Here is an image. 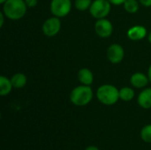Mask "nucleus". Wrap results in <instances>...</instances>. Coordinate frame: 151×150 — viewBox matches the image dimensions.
Listing matches in <instances>:
<instances>
[{"label":"nucleus","instance_id":"obj_1","mask_svg":"<svg viewBox=\"0 0 151 150\" xmlns=\"http://www.w3.org/2000/svg\"><path fill=\"white\" fill-rule=\"evenodd\" d=\"M3 13L6 19L19 20L22 19L28 9L25 0H6L3 4Z\"/></svg>","mask_w":151,"mask_h":150},{"label":"nucleus","instance_id":"obj_2","mask_svg":"<svg viewBox=\"0 0 151 150\" xmlns=\"http://www.w3.org/2000/svg\"><path fill=\"white\" fill-rule=\"evenodd\" d=\"M94 97V92L90 86L80 85L75 87L70 93L71 103L78 107H83L91 103Z\"/></svg>","mask_w":151,"mask_h":150},{"label":"nucleus","instance_id":"obj_3","mask_svg":"<svg viewBox=\"0 0 151 150\" xmlns=\"http://www.w3.org/2000/svg\"><path fill=\"white\" fill-rule=\"evenodd\" d=\"M96 96L102 104L111 106L119 100V89L114 85L104 84L97 88Z\"/></svg>","mask_w":151,"mask_h":150},{"label":"nucleus","instance_id":"obj_4","mask_svg":"<svg viewBox=\"0 0 151 150\" xmlns=\"http://www.w3.org/2000/svg\"><path fill=\"white\" fill-rule=\"evenodd\" d=\"M111 4L108 0H93L92 4L89 8L90 15L96 19L107 18L111 10Z\"/></svg>","mask_w":151,"mask_h":150},{"label":"nucleus","instance_id":"obj_5","mask_svg":"<svg viewBox=\"0 0 151 150\" xmlns=\"http://www.w3.org/2000/svg\"><path fill=\"white\" fill-rule=\"evenodd\" d=\"M72 5L71 0H51L50 4V10L53 16L64 18L70 13Z\"/></svg>","mask_w":151,"mask_h":150},{"label":"nucleus","instance_id":"obj_6","mask_svg":"<svg viewBox=\"0 0 151 150\" xmlns=\"http://www.w3.org/2000/svg\"><path fill=\"white\" fill-rule=\"evenodd\" d=\"M61 29V20L60 18L52 16L48 18L42 26V31L47 37L56 36Z\"/></svg>","mask_w":151,"mask_h":150},{"label":"nucleus","instance_id":"obj_7","mask_svg":"<svg viewBox=\"0 0 151 150\" xmlns=\"http://www.w3.org/2000/svg\"><path fill=\"white\" fill-rule=\"evenodd\" d=\"M113 25L107 18L96 19L95 24L96 34L101 38H109L113 34Z\"/></svg>","mask_w":151,"mask_h":150},{"label":"nucleus","instance_id":"obj_8","mask_svg":"<svg viewBox=\"0 0 151 150\" xmlns=\"http://www.w3.org/2000/svg\"><path fill=\"white\" fill-rule=\"evenodd\" d=\"M106 57L111 64L118 65L121 63L125 57L124 48L119 43H112L106 50Z\"/></svg>","mask_w":151,"mask_h":150},{"label":"nucleus","instance_id":"obj_9","mask_svg":"<svg viewBox=\"0 0 151 150\" xmlns=\"http://www.w3.org/2000/svg\"><path fill=\"white\" fill-rule=\"evenodd\" d=\"M127 36L131 41H141L148 36V30L144 26L134 25L129 27V29L127 32Z\"/></svg>","mask_w":151,"mask_h":150},{"label":"nucleus","instance_id":"obj_10","mask_svg":"<svg viewBox=\"0 0 151 150\" xmlns=\"http://www.w3.org/2000/svg\"><path fill=\"white\" fill-rule=\"evenodd\" d=\"M149 82H150V81L148 75H146L141 72H134L130 77V84L134 88H138V89L145 88L148 86Z\"/></svg>","mask_w":151,"mask_h":150},{"label":"nucleus","instance_id":"obj_11","mask_svg":"<svg viewBox=\"0 0 151 150\" xmlns=\"http://www.w3.org/2000/svg\"><path fill=\"white\" fill-rule=\"evenodd\" d=\"M137 103L142 109H151V88H143L137 97Z\"/></svg>","mask_w":151,"mask_h":150},{"label":"nucleus","instance_id":"obj_12","mask_svg":"<svg viewBox=\"0 0 151 150\" xmlns=\"http://www.w3.org/2000/svg\"><path fill=\"white\" fill-rule=\"evenodd\" d=\"M77 77H78V80L81 85L91 86L94 82L93 72L87 67H83V68L80 69L78 72Z\"/></svg>","mask_w":151,"mask_h":150},{"label":"nucleus","instance_id":"obj_13","mask_svg":"<svg viewBox=\"0 0 151 150\" xmlns=\"http://www.w3.org/2000/svg\"><path fill=\"white\" fill-rule=\"evenodd\" d=\"M10 79L12 83L13 88H17V89L23 88L27 83V78L22 72H16Z\"/></svg>","mask_w":151,"mask_h":150},{"label":"nucleus","instance_id":"obj_14","mask_svg":"<svg viewBox=\"0 0 151 150\" xmlns=\"http://www.w3.org/2000/svg\"><path fill=\"white\" fill-rule=\"evenodd\" d=\"M13 88L12 83L11 79L7 78L6 76L1 75L0 76V95L6 96L8 95Z\"/></svg>","mask_w":151,"mask_h":150},{"label":"nucleus","instance_id":"obj_15","mask_svg":"<svg viewBox=\"0 0 151 150\" xmlns=\"http://www.w3.org/2000/svg\"><path fill=\"white\" fill-rule=\"evenodd\" d=\"M135 96V92L133 88L123 87L119 89V100L123 102H131Z\"/></svg>","mask_w":151,"mask_h":150},{"label":"nucleus","instance_id":"obj_16","mask_svg":"<svg viewBox=\"0 0 151 150\" xmlns=\"http://www.w3.org/2000/svg\"><path fill=\"white\" fill-rule=\"evenodd\" d=\"M140 2L139 0H126L123 4L124 9L127 12L134 14L136 13L140 9Z\"/></svg>","mask_w":151,"mask_h":150},{"label":"nucleus","instance_id":"obj_17","mask_svg":"<svg viewBox=\"0 0 151 150\" xmlns=\"http://www.w3.org/2000/svg\"><path fill=\"white\" fill-rule=\"evenodd\" d=\"M93 0H75L74 1V7L80 11H88Z\"/></svg>","mask_w":151,"mask_h":150},{"label":"nucleus","instance_id":"obj_18","mask_svg":"<svg viewBox=\"0 0 151 150\" xmlns=\"http://www.w3.org/2000/svg\"><path fill=\"white\" fill-rule=\"evenodd\" d=\"M142 140L146 143H151V124L143 126L140 133Z\"/></svg>","mask_w":151,"mask_h":150},{"label":"nucleus","instance_id":"obj_19","mask_svg":"<svg viewBox=\"0 0 151 150\" xmlns=\"http://www.w3.org/2000/svg\"><path fill=\"white\" fill-rule=\"evenodd\" d=\"M25 3L28 8H34L37 5L38 0H25Z\"/></svg>","mask_w":151,"mask_h":150},{"label":"nucleus","instance_id":"obj_20","mask_svg":"<svg viewBox=\"0 0 151 150\" xmlns=\"http://www.w3.org/2000/svg\"><path fill=\"white\" fill-rule=\"evenodd\" d=\"M110 3L113 5H123V4L126 2V0H108Z\"/></svg>","mask_w":151,"mask_h":150},{"label":"nucleus","instance_id":"obj_21","mask_svg":"<svg viewBox=\"0 0 151 150\" xmlns=\"http://www.w3.org/2000/svg\"><path fill=\"white\" fill-rule=\"evenodd\" d=\"M139 2L144 7H151V0H139Z\"/></svg>","mask_w":151,"mask_h":150},{"label":"nucleus","instance_id":"obj_22","mask_svg":"<svg viewBox=\"0 0 151 150\" xmlns=\"http://www.w3.org/2000/svg\"><path fill=\"white\" fill-rule=\"evenodd\" d=\"M4 18H6V17H5V15L3 13V11H1V12H0V27H3V26H4Z\"/></svg>","mask_w":151,"mask_h":150},{"label":"nucleus","instance_id":"obj_23","mask_svg":"<svg viewBox=\"0 0 151 150\" xmlns=\"http://www.w3.org/2000/svg\"><path fill=\"white\" fill-rule=\"evenodd\" d=\"M85 150H100L96 146H93V145H91V146H88V147H87Z\"/></svg>","mask_w":151,"mask_h":150},{"label":"nucleus","instance_id":"obj_24","mask_svg":"<svg viewBox=\"0 0 151 150\" xmlns=\"http://www.w3.org/2000/svg\"><path fill=\"white\" fill-rule=\"evenodd\" d=\"M148 77L150 79V81L151 82V64L149 66V69H148Z\"/></svg>","mask_w":151,"mask_h":150},{"label":"nucleus","instance_id":"obj_25","mask_svg":"<svg viewBox=\"0 0 151 150\" xmlns=\"http://www.w3.org/2000/svg\"><path fill=\"white\" fill-rule=\"evenodd\" d=\"M147 38H148V41L150 42V43H151V31L148 34V36H147Z\"/></svg>","mask_w":151,"mask_h":150},{"label":"nucleus","instance_id":"obj_26","mask_svg":"<svg viewBox=\"0 0 151 150\" xmlns=\"http://www.w3.org/2000/svg\"><path fill=\"white\" fill-rule=\"evenodd\" d=\"M5 1H6V0H0V4H3Z\"/></svg>","mask_w":151,"mask_h":150}]
</instances>
